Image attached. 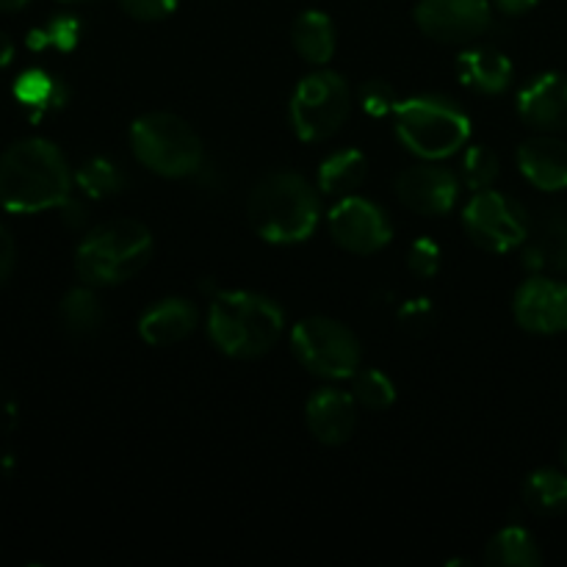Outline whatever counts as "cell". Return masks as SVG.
I'll return each instance as SVG.
<instances>
[{
    "instance_id": "8d00e7d4",
    "label": "cell",
    "mask_w": 567,
    "mask_h": 567,
    "mask_svg": "<svg viewBox=\"0 0 567 567\" xmlns=\"http://www.w3.org/2000/svg\"><path fill=\"white\" fill-rule=\"evenodd\" d=\"M28 0H0V11H20Z\"/></svg>"
},
{
    "instance_id": "2e32d148",
    "label": "cell",
    "mask_w": 567,
    "mask_h": 567,
    "mask_svg": "<svg viewBox=\"0 0 567 567\" xmlns=\"http://www.w3.org/2000/svg\"><path fill=\"white\" fill-rule=\"evenodd\" d=\"M524 266L532 271H559L567 275V214L548 208L532 221L524 241Z\"/></svg>"
},
{
    "instance_id": "603a6c76",
    "label": "cell",
    "mask_w": 567,
    "mask_h": 567,
    "mask_svg": "<svg viewBox=\"0 0 567 567\" xmlns=\"http://www.w3.org/2000/svg\"><path fill=\"white\" fill-rule=\"evenodd\" d=\"M59 313L61 324H64V330L70 332L72 338H92L94 332H100V327H103L105 321L103 302H100L94 288L86 286V282L78 288H70V291L64 293Z\"/></svg>"
},
{
    "instance_id": "8992f818",
    "label": "cell",
    "mask_w": 567,
    "mask_h": 567,
    "mask_svg": "<svg viewBox=\"0 0 567 567\" xmlns=\"http://www.w3.org/2000/svg\"><path fill=\"white\" fill-rule=\"evenodd\" d=\"M396 136L424 161L457 155L471 138V120L460 105L443 97H413L396 105Z\"/></svg>"
},
{
    "instance_id": "d4e9b609",
    "label": "cell",
    "mask_w": 567,
    "mask_h": 567,
    "mask_svg": "<svg viewBox=\"0 0 567 567\" xmlns=\"http://www.w3.org/2000/svg\"><path fill=\"white\" fill-rule=\"evenodd\" d=\"M17 103L31 109L33 114H44V111L61 109L66 100V89L59 78H53L44 70H28L17 78L14 83Z\"/></svg>"
},
{
    "instance_id": "74e56055",
    "label": "cell",
    "mask_w": 567,
    "mask_h": 567,
    "mask_svg": "<svg viewBox=\"0 0 567 567\" xmlns=\"http://www.w3.org/2000/svg\"><path fill=\"white\" fill-rule=\"evenodd\" d=\"M559 454H563V465H565V471H567V435H565V441H563V449H559Z\"/></svg>"
},
{
    "instance_id": "9a60e30c",
    "label": "cell",
    "mask_w": 567,
    "mask_h": 567,
    "mask_svg": "<svg viewBox=\"0 0 567 567\" xmlns=\"http://www.w3.org/2000/svg\"><path fill=\"white\" fill-rule=\"evenodd\" d=\"M518 116L540 133L567 131V75L546 72L518 94Z\"/></svg>"
},
{
    "instance_id": "5bb4252c",
    "label": "cell",
    "mask_w": 567,
    "mask_h": 567,
    "mask_svg": "<svg viewBox=\"0 0 567 567\" xmlns=\"http://www.w3.org/2000/svg\"><path fill=\"white\" fill-rule=\"evenodd\" d=\"M305 424L321 446H343L358 426V402L341 388H319L305 404Z\"/></svg>"
},
{
    "instance_id": "4dcf8cb0",
    "label": "cell",
    "mask_w": 567,
    "mask_h": 567,
    "mask_svg": "<svg viewBox=\"0 0 567 567\" xmlns=\"http://www.w3.org/2000/svg\"><path fill=\"white\" fill-rule=\"evenodd\" d=\"M408 269L421 280H432L441 271V247L432 238H419L410 244Z\"/></svg>"
},
{
    "instance_id": "6da1fadb",
    "label": "cell",
    "mask_w": 567,
    "mask_h": 567,
    "mask_svg": "<svg viewBox=\"0 0 567 567\" xmlns=\"http://www.w3.org/2000/svg\"><path fill=\"white\" fill-rule=\"evenodd\" d=\"M64 153L48 138H22L0 155V205L11 214H39L70 199Z\"/></svg>"
},
{
    "instance_id": "e575fe53",
    "label": "cell",
    "mask_w": 567,
    "mask_h": 567,
    "mask_svg": "<svg viewBox=\"0 0 567 567\" xmlns=\"http://www.w3.org/2000/svg\"><path fill=\"white\" fill-rule=\"evenodd\" d=\"M537 3H540V0H496V6L504 14H526V11L535 9Z\"/></svg>"
},
{
    "instance_id": "30bf717a",
    "label": "cell",
    "mask_w": 567,
    "mask_h": 567,
    "mask_svg": "<svg viewBox=\"0 0 567 567\" xmlns=\"http://www.w3.org/2000/svg\"><path fill=\"white\" fill-rule=\"evenodd\" d=\"M330 236L347 252L374 255L391 244L393 225L380 205L358 197V194H349L332 205Z\"/></svg>"
},
{
    "instance_id": "52a82bcc",
    "label": "cell",
    "mask_w": 567,
    "mask_h": 567,
    "mask_svg": "<svg viewBox=\"0 0 567 567\" xmlns=\"http://www.w3.org/2000/svg\"><path fill=\"white\" fill-rule=\"evenodd\" d=\"M291 352L305 371L321 380H352L363 363L358 336L330 316H310L293 324Z\"/></svg>"
},
{
    "instance_id": "44dd1931",
    "label": "cell",
    "mask_w": 567,
    "mask_h": 567,
    "mask_svg": "<svg viewBox=\"0 0 567 567\" xmlns=\"http://www.w3.org/2000/svg\"><path fill=\"white\" fill-rule=\"evenodd\" d=\"M365 175H369V161L360 150H338L330 158L321 161L316 183L321 194L341 199L358 192L365 183Z\"/></svg>"
},
{
    "instance_id": "5b68a950",
    "label": "cell",
    "mask_w": 567,
    "mask_h": 567,
    "mask_svg": "<svg viewBox=\"0 0 567 567\" xmlns=\"http://www.w3.org/2000/svg\"><path fill=\"white\" fill-rule=\"evenodd\" d=\"M131 147L138 164L158 177L183 181L203 169V138L183 116L150 111L131 127Z\"/></svg>"
},
{
    "instance_id": "7c38bea8",
    "label": "cell",
    "mask_w": 567,
    "mask_h": 567,
    "mask_svg": "<svg viewBox=\"0 0 567 567\" xmlns=\"http://www.w3.org/2000/svg\"><path fill=\"white\" fill-rule=\"evenodd\" d=\"M513 316L532 336L567 332V282L543 275L526 280L513 297Z\"/></svg>"
},
{
    "instance_id": "f546056e",
    "label": "cell",
    "mask_w": 567,
    "mask_h": 567,
    "mask_svg": "<svg viewBox=\"0 0 567 567\" xmlns=\"http://www.w3.org/2000/svg\"><path fill=\"white\" fill-rule=\"evenodd\" d=\"M358 100L369 116H388V114H393L399 105L396 89H393L388 81H380V78H374V81H365L363 86H360Z\"/></svg>"
},
{
    "instance_id": "9c48e42d",
    "label": "cell",
    "mask_w": 567,
    "mask_h": 567,
    "mask_svg": "<svg viewBox=\"0 0 567 567\" xmlns=\"http://www.w3.org/2000/svg\"><path fill=\"white\" fill-rule=\"evenodd\" d=\"M463 227L471 241L485 252H513L529 238L532 219L518 199L502 192H474L463 208Z\"/></svg>"
},
{
    "instance_id": "4316f807",
    "label": "cell",
    "mask_w": 567,
    "mask_h": 567,
    "mask_svg": "<svg viewBox=\"0 0 567 567\" xmlns=\"http://www.w3.org/2000/svg\"><path fill=\"white\" fill-rule=\"evenodd\" d=\"M352 396L365 410H388L396 402V385L377 369H360L352 377Z\"/></svg>"
},
{
    "instance_id": "ba28073f",
    "label": "cell",
    "mask_w": 567,
    "mask_h": 567,
    "mask_svg": "<svg viewBox=\"0 0 567 567\" xmlns=\"http://www.w3.org/2000/svg\"><path fill=\"white\" fill-rule=\"evenodd\" d=\"M352 111L349 83L332 70H316L297 83L288 103V116L297 138L302 142H327L341 131Z\"/></svg>"
},
{
    "instance_id": "484cf974",
    "label": "cell",
    "mask_w": 567,
    "mask_h": 567,
    "mask_svg": "<svg viewBox=\"0 0 567 567\" xmlns=\"http://www.w3.org/2000/svg\"><path fill=\"white\" fill-rule=\"evenodd\" d=\"M75 183L86 197L109 199L125 188V172L116 161L105 158V155H94V158L83 161L81 169L75 172Z\"/></svg>"
},
{
    "instance_id": "d6986e66",
    "label": "cell",
    "mask_w": 567,
    "mask_h": 567,
    "mask_svg": "<svg viewBox=\"0 0 567 567\" xmlns=\"http://www.w3.org/2000/svg\"><path fill=\"white\" fill-rule=\"evenodd\" d=\"M457 75L474 92L502 94L513 83V61L496 48H471L460 53Z\"/></svg>"
},
{
    "instance_id": "7a4b0ae2",
    "label": "cell",
    "mask_w": 567,
    "mask_h": 567,
    "mask_svg": "<svg viewBox=\"0 0 567 567\" xmlns=\"http://www.w3.org/2000/svg\"><path fill=\"white\" fill-rule=\"evenodd\" d=\"M319 188L291 169H277L260 177L247 197V219L264 241L299 244L310 238L321 219Z\"/></svg>"
},
{
    "instance_id": "ac0fdd59",
    "label": "cell",
    "mask_w": 567,
    "mask_h": 567,
    "mask_svg": "<svg viewBox=\"0 0 567 567\" xmlns=\"http://www.w3.org/2000/svg\"><path fill=\"white\" fill-rule=\"evenodd\" d=\"M518 169L540 192L567 188V144L551 133L535 136L518 147Z\"/></svg>"
},
{
    "instance_id": "f35d334b",
    "label": "cell",
    "mask_w": 567,
    "mask_h": 567,
    "mask_svg": "<svg viewBox=\"0 0 567 567\" xmlns=\"http://www.w3.org/2000/svg\"><path fill=\"white\" fill-rule=\"evenodd\" d=\"M61 3H86V0H61Z\"/></svg>"
},
{
    "instance_id": "e0dca14e",
    "label": "cell",
    "mask_w": 567,
    "mask_h": 567,
    "mask_svg": "<svg viewBox=\"0 0 567 567\" xmlns=\"http://www.w3.org/2000/svg\"><path fill=\"white\" fill-rule=\"evenodd\" d=\"M199 310L186 297H166L158 305L144 310L138 319V336L150 347H172L181 343L197 330Z\"/></svg>"
},
{
    "instance_id": "ffe728a7",
    "label": "cell",
    "mask_w": 567,
    "mask_h": 567,
    "mask_svg": "<svg viewBox=\"0 0 567 567\" xmlns=\"http://www.w3.org/2000/svg\"><path fill=\"white\" fill-rule=\"evenodd\" d=\"M291 44L299 53V59L313 66L330 64L336 55V25L330 17L319 9H308L293 20Z\"/></svg>"
},
{
    "instance_id": "8fae6325",
    "label": "cell",
    "mask_w": 567,
    "mask_h": 567,
    "mask_svg": "<svg viewBox=\"0 0 567 567\" xmlns=\"http://www.w3.org/2000/svg\"><path fill=\"white\" fill-rule=\"evenodd\" d=\"M487 0H419L415 25L441 44H468L491 28Z\"/></svg>"
},
{
    "instance_id": "d6a6232c",
    "label": "cell",
    "mask_w": 567,
    "mask_h": 567,
    "mask_svg": "<svg viewBox=\"0 0 567 567\" xmlns=\"http://www.w3.org/2000/svg\"><path fill=\"white\" fill-rule=\"evenodd\" d=\"M399 321H402L404 327L419 330V327H426L432 321V308L426 305V299H410V302L399 310Z\"/></svg>"
},
{
    "instance_id": "836d02e7",
    "label": "cell",
    "mask_w": 567,
    "mask_h": 567,
    "mask_svg": "<svg viewBox=\"0 0 567 567\" xmlns=\"http://www.w3.org/2000/svg\"><path fill=\"white\" fill-rule=\"evenodd\" d=\"M14 260H17V249H14V238L9 236L3 225H0V282H6L14 271Z\"/></svg>"
},
{
    "instance_id": "d590c367",
    "label": "cell",
    "mask_w": 567,
    "mask_h": 567,
    "mask_svg": "<svg viewBox=\"0 0 567 567\" xmlns=\"http://www.w3.org/2000/svg\"><path fill=\"white\" fill-rule=\"evenodd\" d=\"M11 59H14V44H11V39L6 37V31H0V70L9 66Z\"/></svg>"
},
{
    "instance_id": "4fadbf2b",
    "label": "cell",
    "mask_w": 567,
    "mask_h": 567,
    "mask_svg": "<svg viewBox=\"0 0 567 567\" xmlns=\"http://www.w3.org/2000/svg\"><path fill=\"white\" fill-rule=\"evenodd\" d=\"M396 197L413 214L446 216L460 199V177L435 164L408 166L396 177Z\"/></svg>"
},
{
    "instance_id": "3957f363",
    "label": "cell",
    "mask_w": 567,
    "mask_h": 567,
    "mask_svg": "<svg viewBox=\"0 0 567 567\" xmlns=\"http://www.w3.org/2000/svg\"><path fill=\"white\" fill-rule=\"evenodd\" d=\"M286 330V316L275 299L255 291L216 293L208 310V336L221 354L255 360L269 354Z\"/></svg>"
},
{
    "instance_id": "83f0119b",
    "label": "cell",
    "mask_w": 567,
    "mask_h": 567,
    "mask_svg": "<svg viewBox=\"0 0 567 567\" xmlns=\"http://www.w3.org/2000/svg\"><path fill=\"white\" fill-rule=\"evenodd\" d=\"M460 169H463L460 175H463V183L471 192H485V188H493L502 164H498V155L491 147L474 144V147L463 153V166Z\"/></svg>"
},
{
    "instance_id": "f1b7e54d",
    "label": "cell",
    "mask_w": 567,
    "mask_h": 567,
    "mask_svg": "<svg viewBox=\"0 0 567 567\" xmlns=\"http://www.w3.org/2000/svg\"><path fill=\"white\" fill-rule=\"evenodd\" d=\"M81 37V22L75 17H55L44 28L28 33V48L44 50V48H59V50H72Z\"/></svg>"
},
{
    "instance_id": "1f68e13d",
    "label": "cell",
    "mask_w": 567,
    "mask_h": 567,
    "mask_svg": "<svg viewBox=\"0 0 567 567\" xmlns=\"http://www.w3.org/2000/svg\"><path fill=\"white\" fill-rule=\"evenodd\" d=\"M120 9L138 22H161L175 14L177 0H120Z\"/></svg>"
},
{
    "instance_id": "cb8c5ba5",
    "label": "cell",
    "mask_w": 567,
    "mask_h": 567,
    "mask_svg": "<svg viewBox=\"0 0 567 567\" xmlns=\"http://www.w3.org/2000/svg\"><path fill=\"white\" fill-rule=\"evenodd\" d=\"M524 504L537 515H559L567 509V471L537 468L524 482Z\"/></svg>"
},
{
    "instance_id": "277c9868",
    "label": "cell",
    "mask_w": 567,
    "mask_h": 567,
    "mask_svg": "<svg viewBox=\"0 0 567 567\" xmlns=\"http://www.w3.org/2000/svg\"><path fill=\"white\" fill-rule=\"evenodd\" d=\"M153 233L136 219H116L86 233L75 252V271L92 288H114L136 277L153 258Z\"/></svg>"
},
{
    "instance_id": "7402d4cb",
    "label": "cell",
    "mask_w": 567,
    "mask_h": 567,
    "mask_svg": "<svg viewBox=\"0 0 567 567\" xmlns=\"http://www.w3.org/2000/svg\"><path fill=\"white\" fill-rule=\"evenodd\" d=\"M485 563L493 567H537L543 565V551L529 532L520 526H507L496 532L485 546Z\"/></svg>"
}]
</instances>
